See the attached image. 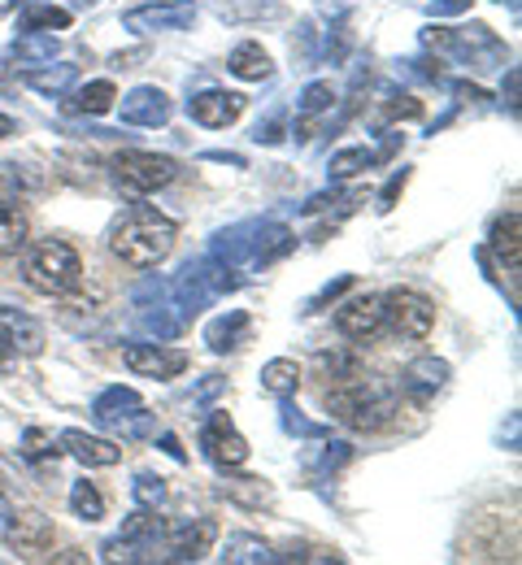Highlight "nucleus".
I'll use <instances>...</instances> for the list:
<instances>
[{"label":"nucleus","mask_w":522,"mask_h":565,"mask_svg":"<svg viewBox=\"0 0 522 565\" xmlns=\"http://www.w3.org/2000/svg\"><path fill=\"white\" fill-rule=\"evenodd\" d=\"M174 239H179L174 217L157 213L152 205H131V210L118 217V226H114V235H109V248H114V257H122L127 266L152 270V266H161V262L170 257Z\"/></svg>","instance_id":"nucleus-1"},{"label":"nucleus","mask_w":522,"mask_h":565,"mask_svg":"<svg viewBox=\"0 0 522 565\" xmlns=\"http://www.w3.org/2000/svg\"><path fill=\"white\" fill-rule=\"evenodd\" d=\"M322 401H327V414H331L335 423H344L349 430H379V426L392 423V414H396L392 387L371 379V374L362 379L358 370L344 374L335 387H327Z\"/></svg>","instance_id":"nucleus-2"},{"label":"nucleus","mask_w":522,"mask_h":565,"mask_svg":"<svg viewBox=\"0 0 522 565\" xmlns=\"http://www.w3.org/2000/svg\"><path fill=\"white\" fill-rule=\"evenodd\" d=\"M22 275L35 291L44 296H71L83 287V262L71 244L62 239H40L26 248V262H22Z\"/></svg>","instance_id":"nucleus-3"},{"label":"nucleus","mask_w":522,"mask_h":565,"mask_svg":"<svg viewBox=\"0 0 522 565\" xmlns=\"http://www.w3.org/2000/svg\"><path fill=\"white\" fill-rule=\"evenodd\" d=\"M423 44H427V49H436V53L457 57V62H466V66H475V71H492L497 62H505V44H501L483 22L461 26V31L427 26V31H423Z\"/></svg>","instance_id":"nucleus-4"},{"label":"nucleus","mask_w":522,"mask_h":565,"mask_svg":"<svg viewBox=\"0 0 522 565\" xmlns=\"http://www.w3.org/2000/svg\"><path fill=\"white\" fill-rule=\"evenodd\" d=\"M383 327H392L401 340H427L436 327V305L414 287H392L383 296Z\"/></svg>","instance_id":"nucleus-5"},{"label":"nucleus","mask_w":522,"mask_h":565,"mask_svg":"<svg viewBox=\"0 0 522 565\" xmlns=\"http://www.w3.org/2000/svg\"><path fill=\"white\" fill-rule=\"evenodd\" d=\"M114 179L127 188V192H157L166 183L179 179V161L174 157H157V152H122L114 161Z\"/></svg>","instance_id":"nucleus-6"},{"label":"nucleus","mask_w":522,"mask_h":565,"mask_svg":"<svg viewBox=\"0 0 522 565\" xmlns=\"http://www.w3.org/2000/svg\"><path fill=\"white\" fill-rule=\"evenodd\" d=\"M201 448H205V457L219 466V470H239L244 461H248V439L235 430V423L226 418V414H210L205 426H201Z\"/></svg>","instance_id":"nucleus-7"},{"label":"nucleus","mask_w":522,"mask_h":565,"mask_svg":"<svg viewBox=\"0 0 522 565\" xmlns=\"http://www.w3.org/2000/svg\"><path fill=\"white\" fill-rule=\"evenodd\" d=\"M196 22V0H174V4H140L122 13V26L136 35H157V31H188Z\"/></svg>","instance_id":"nucleus-8"},{"label":"nucleus","mask_w":522,"mask_h":565,"mask_svg":"<svg viewBox=\"0 0 522 565\" xmlns=\"http://www.w3.org/2000/svg\"><path fill=\"white\" fill-rule=\"evenodd\" d=\"M214 522L210 518H192V522H174L166 526V540H161V553L166 562H201L210 548H214Z\"/></svg>","instance_id":"nucleus-9"},{"label":"nucleus","mask_w":522,"mask_h":565,"mask_svg":"<svg viewBox=\"0 0 522 565\" xmlns=\"http://www.w3.org/2000/svg\"><path fill=\"white\" fill-rule=\"evenodd\" d=\"M122 361H127V370H131V374H140V379H157V383L179 379V374L188 370V353L166 349V344H127V349H122Z\"/></svg>","instance_id":"nucleus-10"},{"label":"nucleus","mask_w":522,"mask_h":565,"mask_svg":"<svg viewBox=\"0 0 522 565\" xmlns=\"http://www.w3.org/2000/svg\"><path fill=\"white\" fill-rule=\"evenodd\" d=\"M118 114H122L127 127H166L170 114H174V105H170V96L161 87H131L118 100Z\"/></svg>","instance_id":"nucleus-11"},{"label":"nucleus","mask_w":522,"mask_h":565,"mask_svg":"<svg viewBox=\"0 0 522 565\" xmlns=\"http://www.w3.org/2000/svg\"><path fill=\"white\" fill-rule=\"evenodd\" d=\"M335 327L349 335V340H371L383 331V296H353V300H344L340 309H335Z\"/></svg>","instance_id":"nucleus-12"},{"label":"nucleus","mask_w":522,"mask_h":565,"mask_svg":"<svg viewBox=\"0 0 522 565\" xmlns=\"http://www.w3.org/2000/svg\"><path fill=\"white\" fill-rule=\"evenodd\" d=\"M244 96L239 92H201V96H192L188 100V118L192 122H201V127H231V122H239V114H244Z\"/></svg>","instance_id":"nucleus-13"},{"label":"nucleus","mask_w":522,"mask_h":565,"mask_svg":"<svg viewBox=\"0 0 522 565\" xmlns=\"http://www.w3.org/2000/svg\"><path fill=\"white\" fill-rule=\"evenodd\" d=\"M62 452L75 457L78 466H92V470H105V466H118L122 461V448L114 439H100V435H87V430H62Z\"/></svg>","instance_id":"nucleus-14"},{"label":"nucleus","mask_w":522,"mask_h":565,"mask_svg":"<svg viewBox=\"0 0 522 565\" xmlns=\"http://www.w3.org/2000/svg\"><path fill=\"white\" fill-rule=\"evenodd\" d=\"M292 248H297V235L284 222H257L253 226V244H248V270H266L270 262H279Z\"/></svg>","instance_id":"nucleus-15"},{"label":"nucleus","mask_w":522,"mask_h":565,"mask_svg":"<svg viewBox=\"0 0 522 565\" xmlns=\"http://www.w3.org/2000/svg\"><path fill=\"white\" fill-rule=\"evenodd\" d=\"M4 544H13V553H22V557H35V553H49L53 548V522L44 518V513H13V531H9V540Z\"/></svg>","instance_id":"nucleus-16"},{"label":"nucleus","mask_w":522,"mask_h":565,"mask_svg":"<svg viewBox=\"0 0 522 565\" xmlns=\"http://www.w3.org/2000/svg\"><path fill=\"white\" fill-rule=\"evenodd\" d=\"M136 327L152 340H179L188 322L174 313L170 300H136Z\"/></svg>","instance_id":"nucleus-17"},{"label":"nucleus","mask_w":522,"mask_h":565,"mask_svg":"<svg viewBox=\"0 0 522 565\" xmlns=\"http://www.w3.org/2000/svg\"><path fill=\"white\" fill-rule=\"evenodd\" d=\"M448 374H452V370H448V361H440V356H418V361H409V365H405L401 387L427 401V396H436V392L445 387Z\"/></svg>","instance_id":"nucleus-18"},{"label":"nucleus","mask_w":522,"mask_h":565,"mask_svg":"<svg viewBox=\"0 0 522 565\" xmlns=\"http://www.w3.org/2000/svg\"><path fill=\"white\" fill-rule=\"evenodd\" d=\"M248 313L244 309H226L219 313L210 327H205V344H210V353H231V349H239L244 340H248Z\"/></svg>","instance_id":"nucleus-19"},{"label":"nucleus","mask_w":522,"mask_h":565,"mask_svg":"<svg viewBox=\"0 0 522 565\" xmlns=\"http://www.w3.org/2000/svg\"><path fill=\"white\" fill-rule=\"evenodd\" d=\"M0 331H4V340L13 344V353H22V356L44 353V331H40V322H31V318H22V313H13V309H0Z\"/></svg>","instance_id":"nucleus-20"},{"label":"nucleus","mask_w":522,"mask_h":565,"mask_svg":"<svg viewBox=\"0 0 522 565\" xmlns=\"http://www.w3.org/2000/svg\"><path fill=\"white\" fill-rule=\"evenodd\" d=\"M26 235H31V217L18 201L0 196V257H13L26 248Z\"/></svg>","instance_id":"nucleus-21"},{"label":"nucleus","mask_w":522,"mask_h":565,"mask_svg":"<svg viewBox=\"0 0 522 565\" xmlns=\"http://www.w3.org/2000/svg\"><path fill=\"white\" fill-rule=\"evenodd\" d=\"M226 71L235 78H244V83H262V78L275 74V62H270V53L262 44H235L231 57H226Z\"/></svg>","instance_id":"nucleus-22"},{"label":"nucleus","mask_w":522,"mask_h":565,"mask_svg":"<svg viewBox=\"0 0 522 565\" xmlns=\"http://www.w3.org/2000/svg\"><path fill=\"white\" fill-rule=\"evenodd\" d=\"M492 253L501 257V266H505L510 275H519V266H522V222H519V213L497 217V226H492Z\"/></svg>","instance_id":"nucleus-23"},{"label":"nucleus","mask_w":522,"mask_h":565,"mask_svg":"<svg viewBox=\"0 0 522 565\" xmlns=\"http://www.w3.org/2000/svg\"><path fill=\"white\" fill-rule=\"evenodd\" d=\"M57 35L53 31H22L18 40H13V62H22V66H49L53 57H57Z\"/></svg>","instance_id":"nucleus-24"},{"label":"nucleus","mask_w":522,"mask_h":565,"mask_svg":"<svg viewBox=\"0 0 522 565\" xmlns=\"http://www.w3.org/2000/svg\"><path fill=\"white\" fill-rule=\"evenodd\" d=\"M22 83H26L31 92L57 100V96H66V92L78 83V66H66V62H62V66H35V71L22 74Z\"/></svg>","instance_id":"nucleus-25"},{"label":"nucleus","mask_w":522,"mask_h":565,"mask_svg":"<svg viewBox=\"0 0 522 565\" xmlns=\"http://www.w3.org/2000/svg\"><path fill=\"white\" fill-rule=\"evenodd\" d=\"M223 562L226 565H270V562H279V553H270V544L257 540V535H226Z\"/></svg>","instance_id":"nucleus-26"},{"label":"nucleus","mask_w":522,"mask_h":565,"mask_svg":"<svg viewBox=\"0 0 522 565\" xmlns=\"http://www.w3.org/2000/svg\"><path fill=\"white\" fill-rule=\"evenodd\" d=\"M114 100H118L114 83H109V78H96V83L78 87L75 100H71L66 109H71V114H87V118H100V114H109V109H114Z\"/></svg>","instance_id":"nucleus-27"},{"label":"nucleus","mask_w":522,"mask_h":565,"mask_svg":"<svg viewBox=\"0 0 522 565\" xmlns=\"http://www.w3.org/2000/svg\"><path fill=\"white\" fill-rule=\"evenodd\" d=\"M300 387V365L297 361H288V356H275V361H266L262 365V392H270V396H292Z\"/></svg>","instance_id":"nucleus-28"},{"label":"nucleus","mask_w":522,"mask_h":565,"mask_svg":"<svg viewBox=\"0 0 522 565\" xmlns=\"http://www.w3.org/2000/svg\"><path fill=\"white\" fill-rule=\"evenodd\" d=\"M136 405H145V401H140V392L118 383V387H105V392L96 396L92 418H96V423H109V418H118V414H127V409H136Z\"/></svg>","instance_id":"nucleus-29"},{"label":"nucleus","mask_w":522,"mask_h":565,"mask_svg":"<svg viewBox=\"0 0 522 565\" xmlns=\"http://www.w3.org/2000/svg\"><path fill=\"white\" fill-rule=\"evenodd\" d=\"M374 161H379V152H371V148H344V152L331 157V179H335V183H340V179H353V174L371 170Z\"/></svg>","instance_id":"nucleus-30"},{"label":"nucleus","mask_w":522,"mask_h":565,"mask_svg":"<svg viewBox=\"0 0 522 565\" xmlns=\"http://www.w3.org/2000/svg\"><path fill=\"white\" fill-rule=\"evenodd\" d=\"M66 26H71V9L62 4H35L22 18V31H66Z\"/></svg>","instance_id":"nucleus-31"},{"label":"nucleus","mask_w":522,"mask_h":565,"mask_svg":"<svg viewBox=\"0 0 522 565\" xmlns=\"http://www.w3.org/2000/svg\"><path fill=\"white\" fill-rule=\"evenodd\" d=\"M71 509H75V518H83V522H100L105 518V495L96 492V483H75L71 488Z\"/></svg>","instance_id":"nucleus-32"},{"label":"nucleus","mask_w":522,"mask_h":565,"mask_svg":"<svg viewBox=\"0 0 522 565\" xmlns=\"http://www.w3.org/2000/svg\"><path fill=\"white\" fill-rule=\"evenodd\" d=\"M335 105V92H331V83H305L297 96V114L300 118H318V114H327Z\"/></svg>","instance_id":"nucleus-33"},{"label":"nucleus","mask_w":522,"mask_h":565,"mask_svg":"<svg viewBox=\"0 0 522 565\" xmlns=\"http://www.w3.org/2000/svg\"><path fill=\"white\" fill-rule=\"evenodd\" d=\"M109 426L114 435H122V439H140V435H152V414H145V405H136V409H127V414H118V418H109Z\"/></svg>","instance_id":"nucleus-34"},{"label":"nucleus","mask_w":522,"mask_h":565,"mask_svg":"<svg viewBox=\"0 0 522 565\" xmlns=\"http://www.w3.org/2000/svg\"><path fill=\"white\" fill-rule=\"evenodd\" d=\"M131 495H136V504H140V509H161L170 492H166V479H161V475H136Z\"/></svg>","instance_id":"nucleus-35"},{"label":"nucleus","mask_w":522,"mask_h":565,"mask_svg":"<svg viewBox=\"0 0 522 565\" xmlns=\"http://www.w3.org/2000/svg\"><path fill=\"white\" fill-rule=\"evenodd\" d=\"M279 426L288 430V435H300V439H318V435H327V426L309 423V418H300V409L284 396V409H279Z\"/></svg>","instance_id":"nucleus-36"},{"label":"nucleus","mask_w":522,"mask_h":565,"mask_svg":"<svg viewBox=\"0 0 522 565\" xmlns=\"http://www.w3.org/2000/svg\"><path fill=\"white\" fill-rule=\"evenodd\" d=\"M57 452H62V448H53V439H49L44 430H26V435H22V457H26V461H57Z\"/></svg>","instance_id":"nucleus-37"},{"label":"nucleus","mask_w":522,"mask_h":565,"mask_svg":"<svg viewBox=\"0 0 522 565\" xmlns=\"http://www.w3.org/2000/svg\"><path fill=\"white\" fill-rule=\"evenodd\" d=\"M313 361H318V370H322V374H331V379H344V374H353V370H358V356L353 353H318Z\"/></svg>","instance_id":"nucleus-38"},{"label":"nucleus","mask_w":522,"mask_h":565,"mask_svg":"<svg viewBox=\"0 0 522 565\" xmlns=\"http://www.w3.org/2000/svg\"><path fill=\"white\" fill-rule=\"evenodd\" d=\"M223 495H231V500H244V504H262L270 492L262 488V479H239V483H223Z\"/></svg>","instance_id":"nucleus-39"},{"label":"nucleus","mask_w":522,"mask_h":565,"mask_svg":"<svg viewBox=\"0 0 522 565\" xmlns=\"http://www.w3.org/2000/svg\"><path fill=\"white\" fill-rule=\"evenodd\" d=\"M349 457H353V444H349V439H331V444L322 448V461H318V470H322V475H331V470H340Z\"/></svg>","instance_id":"nucleus-40"},{"label":"nucleus","mask_w":522,"mask_h":565,"mask_svg":"<svg viewBox=\"0 0 522 565\" xmlns=\"http://www.w3.org/2000/svg\"><path fill=\"white\" fill-rule=\"evenodd\" d=\"M349 287H353V275H340L335 282H327L318 296H309V300H305V313H318L322 305H331V300H335V296H344Z\"/></svg>","instance_id":"nucleus-41"},{"label":"nucleus","mask_w":522,"mask_h":565,"mask_svg":"<svg viewBox=\"0 0 522 565\" xmlns=\"http://www.w3.org/2000/svg\"><path fill=\"white\" fill-rule=\"evenodd\" d=\"M405 183H409V170H405V166H401V170H396V174H392V179H387V188H383V192H379V210H383V213L392 210V205H396V196H401V192H405Z\"/></svg>","instance_id":"nucleus-42"},{"label":"nucleus","mask_w":522,"mask_h":565,"mask_svg":"<svg viewBox=\"0 0 522 565\" xmlns=\"http://www.w3.org/2000/svg\"><path fill=\"white\" fill-rule=\"evenodd\" d=\"M253 140H257V143H279V140H284V114H275V118H266V122H257V131H253Z\"/></svg>","instance_id":"nucleus-43"},{"label":"nucleus","mask_w":522,"mask_h":565,"mask_svg":"<svg viewBox=\"0 0 522 565\" xmlns=\"http://www.w3.org/2000/svg\"><path fill=\"white\" fill-rule=\"evenodd\" d=\"M0 188H18V192H26V188H40V179H22L18 166H0Z\"/></svg>","instance_id":"nucleus-44"},{"label":"nucleus","mask_w":522,"mask_h":565,"mask_svg":"<svg viewBox=\"0 0 522 565\" xmlns=\"http://www.w3.org/2000/svg\"><path fill=\"white\" fill-rule=\"evenodd\" d=\"M284 557L288 562H340V553H327V548H292Z\"/></svg>","instance_id":"nucleus-45"},{"label":"nucleus","mask_w":522,"mask_h":565,"mask_svg":"<svg viewBox=\"0 0 522 565\" xmlns=\"http://www.w3.org/2000/svg\"><path fill=\"white\" fill-rule=\"evenodd\" d=\"M470 9V0H432V13L436 18H457V13H466Z\"/></svg>","instance_id":"nucleus-46"},{"label":"nucleus","mask_w":522,"mask_h":565,"mask_svg":"<svg viewBox=\"0 0 522 565\" xmlns=\"http://www.w3.org/2000/svg\"><path fill=\"white\" fill-rule=\"evenodd\" d=\"M219 392H223V379H219V374H210V379H205V383H201V392H196V396H192V401H196V405H205V401H214V396H219Z\"/></svg>","instance_id":"nucleus-47"},{"label":"nucleus","mask_w":522,"mask_h":565,"mask_svg":"<svg viewBox=\"0 0 522 565\" xmlns=\"http://www.w3.org/2000/svg\"><path fill=\"white\" fill-rule=\"evenodd\" d=\"M9 531H13V504H9V495L0 492V544L9 540Z\"/></svg>","instance_id":"nucleus-48"},{"label":"nucleus","mask_w":522,"mask_h":565,"mask_svg":"<svg viewBox=\"0 0 522 565\" xmlns=\"http://www.w3.org/2000/svg\"><path fill=\"white\" fill-rule=\"evenodd\" d=\"M13 361H18V353H13V344L4 340V331H0V374H9L13 370Z\"/></svg>","instance_id":"nucleus-49"},{"label":"nucleus","mask_w":522,"mask_h":565,"mask_svg":"<svg viewBox=\"0 0 522 565\" xmlns=\"http://www.w3.org/2000/svg\"><path fill=\"white\" fill-rule=\"evenodd\" d=\"M161 448H166V452H170L174 461H188V452H183V444H179L174 435H161Z\"/></svg>","instance_id":"nucleus-50"},{"label":"nucleus","mask_w":522,"mask_h":565,"mask_svg":"<svg viewBox=\"0 0 522 565\" xmlns=\"http://www.w3.org/2000/svg\"><path fill=\"white\" fill-rule=\"evenodd\" d=\"M205 161H223V166H235V170L244 166V157H239V152H205Z\"/></svg>","instance_id":"nucleus-51"},{"label":"nucleus","mask_w":522,"mask_h":565,"mask_svg":"<svg viewBox=\"0 0 522 565\" xmlns=\"http://www.w3.org/2000/svg\"><path fill=\"white\" fill-rule=\"evenodd\" d=\"M13 131H18V127H13V118H9V114H0V140H4V136H13Z\"/></svg>","instance_id":"nucleus-52"},{"label":"nucleus","mask_w":522,"mask_h":565,"mask_svg":"<svg viewBox=\"0 0 522 565\" xmlns=\"http://www.w3.org/2000/svg\"><path fill=\"white\" fill-rule=\"evenodd\" d=\"M13 9H18V0H0V18H4V13H13Z\"/></svg>","instance_id":"nucleus-53"}]
</instances>
